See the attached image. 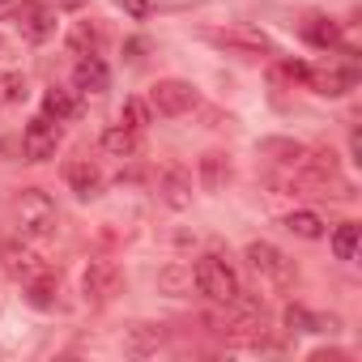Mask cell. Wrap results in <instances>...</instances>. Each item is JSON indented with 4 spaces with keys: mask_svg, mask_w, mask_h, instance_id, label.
Returning a JSON list of instances; mask_svg holds the SVG:
<instances>
[{
    "mask_svg": "<svg viewBox=\"0 0 362 362\" xmlns=\"http://www.w3.org/2000/svg\"><path fill=\"white\" fill-rule=\"evenodd\" d=\"M13 218H18V230H22L26 243H35V239H52L56 226H60L56 201H52L43 188H26V192L13 201Z\"/></svg>",
    "mask_w": 362,
    "mask_h": 362,
    "instance_id": "6da1fadb",
    "label": "cell"
},
{
    "mask_svg": "<svg viewBox=\"0 0 362 362\" xmlns=\"http://www.w3.org/2000/svg\"><path fill=\"white\" fill-rule=\"evenodd\" d=\"M247 264H252V273L264 281V286H273V290H290L294 286V277H298V269H294V260L286 256V252H277L273 243H264V239H256V243H247Z\"/></svg>",
    "mask_w": 362,
    "mask_h": 362,
    "instance_id": "7a4b0ae2",
    "label": "cell"
},
{
    "mask_svg": "<svg viewBox=\"0 0 362 362\" xmlns=\"http://www.w3.org/2000/svg\"><path fill=\"white\" fill-rule=\"evenodd\" d=\"M192 286L205 294V298H214V303H230V298H239V273L222 260V256H201L197 264H192Z\"/></svg>",
    "mask_w": 362,
    "mask_h": 362,
    "instance_id": "3957f363",
    "label": "cell"
},
{
    "mask_svg": "<svg viewBox=\"0 0 362 362\" xmlns=\"http://www.w3.org/2000/svg\"><path fill=\"white\" fill-rule=\"evenodd\" d=\"M119 286H124V277H119L115 260H90V269L81 273V294L90 307H107L119 294Z\"/></svg>",
    "mask_w": 362,
    "mask_h": 362,
    "instance_id": "277c9868",
    "label": "cell"
},
{
    "mask_svg": "<svg viewBox=\"0 0 362 362\" xmlns=\"http://www.w3.org/2000/svg\"><path fill=\"white\" fill-rule=\"evenodd\" d=\"M0 264H5V273H9L13 281H22V286H30L35 277L47 273V260H43L26 239H9L5 247H0Z\"/></svg>",
    "mask_w": 362,
    "mask_h": 362,
    "instance_id": "5b68a950",
    "label": "cell"
},
{
    "mask_svg": "<svg viewBox=\"0 0 362 362\" xmlns=\"http://www.w3.org/2000/svg\"><path fill=\"white\" fill-rule=\"evenodd\" d=\"M60 141H64L60 124H56L52 115H35V119L26 124V132H22V153H26L30 162H47V158H56Z\"/></svg>",
    "mask_w": 362,
    "mask_h": 362,
    "instance_id": "8992f818",
    "label": "cell"
},
{
    "mask_svg": "<svg viewBox=\"0 0 362 362\" xmlns=\"http://www.w3.org/2000/svg\"><path fill=\"white\" fill-rule=\"evenodd\" d=\"M56 9L52 5H43V0H22V5L13 9V26L22 30V39H30V43H47L52 35H56Z\"/></svg>",
    "mask_w": 362,
    "mask_h": 362,
    "instance_id": "52a82bcc",
    "label": "cell"
},
{
    "mask_svg": "<svg viewBox=\"0 0 362 362\" xmlns=\"http://www.w3.org/2000/svg\"><path fill=\"white\" fill-rule=\"evenodd\" d=\"M197 107V90L188 86V81H158L153 90H149V111H158V115H184V111H192Z\"/></svg>",
    "mask_w": 362,
    "mask_h": 362,
    "instance_id": "ba28073f",
    "label": "cell"
},
{
    "mask_svg": "<svg viewBox=\"0 0 362 362\" xmlns=\"http://www.w3.org/2000/svg\"><path fill=\"white\" fill-rule=\"evenodd\" d=\"M358 81V69L354 64H320V69H307V86L324 98H341L349 94Z\"/></svg>",
    "mask_w": 362,
    "mask_h": 362,
    "instance_id": "9c48e42d",
    "label": "cell"
},
{
    "mask_svg": "<svg viewBox=\"0 0 362 362\" xmlns=\"http://www.w3.org/2000/svg\"><path fill=\"white\" fill-rule=\"evenodd\" d=\"M214 43H222V47H230V52H239V56H269V52H273L269 35L256 30V26H226V30H214Z\"/></svg>",
    "mask_w": 362,
    "mask_h": 362,
    "instance_id": "30bf717a",
    "label": "cell"
},
{
    "mask_svg": "<svg viewBox=\"0 0 362 362\" xmlns=\"http://www.w3.org/2000/svg\"><path fill=\"white\" fill-rule=\"evenodd\" d=\"M64 184H69L81 201H94V197L103 192V170H98L90 158H73V162H64Z\"/></svg>",
    "mask_w": 362,
    "mask_h": 362,
    "instance_id": "8fae6325",
    "label": "cell"
},
{
    "mask_svg": "<svg viewBox=\"0 0 362 362\" xmlns=\"http://www.w3.org/2000/svg\"><path fill=\"white\" fill-rule=\"evenodd\" d=\"M158 192H162V201L170 209H188L192 205V175L184 166H166L158 175Z\"/></svg>",
    "mask_w": 362,
    "mask_h": 362,
    "instance_id": "7c38bea8",
    "label": "cell"
},
{
    "mask_svg": "<svg viewBox=\"0 0 362 362\" xmlns=\"http://www.w3.org/2000/svg\"><path fill=\"white\" fill-rule=\"evenodd\" d=\"M73 86L81 94H107L111 90V73H107L103 56H81L77 69H73Z\"/></svg>",
    "mask_w": 362,
    "mask_h": 362,
    "instance_id": "4fadbf2b",
    "label": "cell"
},
{
    "mask_svg": "<svg viewBox=\"0 0 362 362\" xmlns=\"http://www.w3.org/2000/svg\"><path fill=\"white\" fill-rule=\"evenodd\" d=\"M43 115H52L56 124H69V119H77L81 115V98L73 94V90H47L43 94Z\"/></svg>",
    "mask_w": 362,
    "mask_h": 362,
    "instance_id": "5bb4252c",
    "label": "cell"
},
{
    "mask_svg": "<svg viewBox=\"0 0 362 362\" xmlns=\"http://www.w3.org/2000/svg\"><path fill=\"white\" fill-rule=\"evenodd\" d=\"M103 153H111V158H136L141 153V132L136 128H124V124L107 128L103 132Z\"/></svg>",
    "mask_w": 362,
    "mask_h": 362,
    "instance_id": "9a60e30c",
    "label": "cell"
},
{
    "mask_svg": "<svg viewBox=\"0 0 362 362\" xmlns=\"http://www.w3.org/2000/svg\"><path fill=\"white\" fill-rule=\"evenodd\" d=\"M226 179H230L226 153H205V158H201V184H205V192H218Z\"/></svg>",
    "mask_w": 362,
    "mask_h": 362,
    "instance_id": "2e32d148",
    "label": "cell"
},
{
    "mask_svg": "<svg viewBox=\"0 0 362 362\" xmlns=\"http://www.w3.org/2000/svg\"><path fill=\"white\" fill-rule=\"evenodd\" d=\"M303 39H307L311 47H337V43H341V26H337L332 18H311V22L303 26Z\"/></svg>",
    "mask_w": 362,
    "mask_h": 362,
    "instance_id": "e0dca14e",
    "label": "cell"
},
{
    "mask_svg": "<svg viewBox=\"0 0 362 362\" xmlns=\"http://www.w3.org/2000/svg\"><path fill=\"white\" fill-rule=\"evenodd\" d=\"M286 230L298 235V239H307V243L324 239V222H320V214H311V209H294V214L286 218Z\"/></svg>",
    "mask_w": 362,
    "mask_h": 362,
    "instance_id": "ac0fdd59",
    "label": "cell"
},
{
    "mask_svg": "<svg viewBox=\"0 0 362 362\" xmlns=\"http://www.w3.org/2000/svg\"><path fill=\"white\" fill-rule=\"evenodd\" d=\"M69 47H73L77 56H98V47H103V35H98V26H90V22H77V26L69 30Z\"/></svg>",
    "mask_w": 362,
    "mask_h": 362,
    "instance_id": "d6986e66",
    "label": "cell"
},
{
    "mask_svg": "<svg viewBox=\"0 0 362 362\" xmlns=\"http://www.w3.org/2000/svg\"><path fill=\"white\" fill-rule=\"evenodd\" d=\"M358 222H341L337 230H332V256L337 260H354L358 256Z\"/></svg>",
    "mask_w": 362,
    "mask_h": 362,
    "instance_id": "ffe728a7",
    "label": "cell"
},
{
    "mask_svg": "<svg viewBox=\"0 0 362 362\" xmlns=\"http://www.w3.org/2000/svg\"><path fill=\"white\" fill-rule=\"evenodd\" d=\"M162 328H153V324H141L132 337H128V354H149V349H158L162 345Z\"/></svg>",
    "mask_w": 362,
    "mask_h": 362,
    "instance_id": "44dd1931",
    "label": "cell"
},
{
    "mask_svg": "<svg viewBox=\"0 0 362 362\" xmlns=\"http://www.w3.org/2000/svg\"><path fill=\"white\" fill-rule=\"evenodd\" d=\"M26 98V77L22 73H0V107H13Z\"/></svg>",
    "mask_w": 362,
    "mask_h": 362,
    "instance_id": "7402d4cb",
    "label": "cell"
},
{
    "mask_svg": "<svg viewBox=\"0 0 362 362\" xmlns=\"http://www.w3.org/2000/svg\"><path fill=\"white\" fill-rule=\"evenodd\" d=\"M119 124L141 132V128L149 124V103H141V98H124V107H119Z\"/></svg>",
    "mask_w": 362,
    "mask_h": 362,
    "instance_id": "603a6c76",
    "label": "cell"
},
{
    "mask_svg": "<svg viewBox=\"0 0 362 362\" xmlns=\"http://www.w3.org/2000/svg\"><path fill=\"white\" fill-rule=\"evenodd\" d=\"M26 290H30V303H35V307H52V303H56V277H52V273L35 277Z\"/></svg>",
    "mask_w": 362,
    "mask_h": 362,
    "instance_id": "cb8c5ba5",
    "label": "cell"
},
{
    "mask_svg": "<svg viewBox=\"0 0 362 362\" xmlns=\"http://www.w3.org/2000/svg\"><path fill=\"white\" fill-rule=\"evenodd\" d=\"M286 324H290V328H298V332H320V328H324V320H315V315H311L307 307H298V303H294V307H286Z\"/></svg>",
    "mask_w": 362,
    "mask_h": 362,
    "instance_id": "d4e9b609",
    "label": "cell"
},
{
    "mask_svg": "<svg viewBox=\"0 0 362 362\" xmlns=\"http://www.w3.org/2000/svg\"><path fill=\"white\" fill-rule=\"evenodd\" d=\"M273 77H277V81H307V64H298V60H281V64L273 69Z\"/></svg>",
    "mask_w": 362,
    "mask_h": 362,
    "instance_id": "484cf974",
    "label": "cell"
},
{
    "mask_svg": "<svg viewBox=\"0 0 362 362\" xmlns=\"http://www.w3.org/2000/svg\"><path fill=\"white\" fill-rule=\"evenodd\" d=\"M115 5L132 18V22H145L149 13H153V5H149V0H115Z\"/></svg>",
    "mask_w": 362,
    "mask_h": 362,
    "instance_id": "4316f807",
    "label": "cell"
},
{
    "mask_svg": "<svg viewBox=\"0 0 362 362\" xmlns=\"http://www.w3.org/2000/svg\"><path fill=\"white\" fill-rule=\"evenodd\" d=\"M5 9H9V0H0V13H5Z\"/></svg>",
    "mask_w": 362,
    "mask_h": 362,
    "instance_id": "83f0119b",
    "label": "cell"
}]
</instances>
